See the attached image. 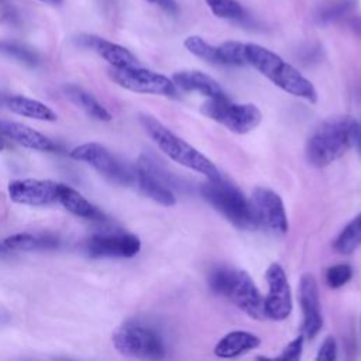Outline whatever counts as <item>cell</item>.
Returning <instances> with one entry per match:
<instances>
[{"label":"cell","mask_w":361,"mask_h":361,"mask_svg":"<svg viewBox=\"0 0 361 361\" xmlns=\"http://www.w3.org/2000/svg\"><path fill=\"white\" fill-rule=\"evenodd\" d=\"M140 123L145 133L149 135V138L168 158L185 168H189L203 175L209 180H216L221 178L217 166L204 154H202L193 145L172 133L159 120L149 114H141Z\"/></svg>","instance_id":"3957f363"},{"label":"cell","mask_w":361,"mask_h":361,"mask_svg":"<svg viewBox=\"0 0 361 361\" xmlns=\"http://www.w3.org/2000/svg\"><path fill=\"white\" fill-rule=\"evenodd\" d=\"M258 227L272 234L285 235L289 230L288 216L281 196L269 188H255L250 199Z\"/></svg>","instance_id":"30bf717a"},{"label":"cell","mask_w":361,"mask_h":361,"mask_svg":"<svg viewBox=\"0 0 361 361\" xmlns=\"http://www.w3.org/2000/svg\"><path fill=\"white\" fill-rule=\"evenodd\" d=\"M80 47L93 49L99 56L111 65V68H131L138 66L137 58L124 47L114 44L109 39L100 38L97 35H80L76 38Z\"/></svg>","instance_id":"9a60e30c"},{"label":"cell","mask_w":361,"mask_h":361,"mask_svg":"<svg viewBox=\"0 0 361 361\" xmlns=\"http://www.w3.org/2000/svg\"><path fill=\"white\" fill-rule=\"evenodd\" d=\"M200 111L235 134H247L258 127L262 120L261 110L251 103H233L227 96L207 99Z\"/></svg>","instance_id":"52a82bcc"},{"label":"cell","mask_w":361,"mask_h":361,"mask_svg":"<svg viewBox=\"0 0 361 361\" xmlns=\"http://www.w3.org/2000/svg\"><path fill=\"white\" fill-rule=\"evenodd\" d=\"M135 185L138 186L140 192L149 197L151 200L157 202L162 206H173L176 203V197L173 190L166 186L164 182L144 171L142 168L135 165Z\"/></svg>","instance_id":"ffe728a7"},{"label":"cell","mask_w":361,"mask_h":361,"mask_svg":"<svg viewBox=\"0 0 361 361\" xmlns=\"http://www.w3.org/2000/svg\"><path fill=\"white\" fill-rule=\"evenodd\" d=\"M6 106L16 114H20L23 117L35 118L41 121H56V113L48 107L47 104L27 97V96H11L6 99Z\"/></svg>","instance_id":"44dd1931"},{"label":"cell","mask_w":361,"mask_h":361,"mask_svg":"<svg viewBox=\"0 0 361 361\" xmlns=\"http://www.w3.org/2000/svg\"><path fill=\"white\" fill-rule=\"evenodd\" d=\"M58 202L72 214L96 221H106L107 217L103 212H100L93 203H90L85 196H82L73 188L59 183L58 190Z\"/></svg>","instance_id":"d6986e66"},{"label":"cell","mask_w":361,"mask_h":361,"mask_svg":"<svg viewBox=\"0 0 361 361\" xmlns=\"http://www.w3.org/2000/svg\"><path fill=\"white\" fill-rule=\"evenodd\" d=\"M0 23L13 27H18L23 23L21 14L17 10V7H14V4H11L7 0H0Z\"/></svg>","instance_id":"4dcf8cb0"},{"label":"cell","mask_w":361,"mask_h":361,"mask_svg":"<svg viewBox=\"0 0 361 361\" xmlns=\"http://www.w3.org/2000/svg\"><path fill=\"white\" fill-rule=\"evenodd\" d=\"M353 276V268L348 264H336L333 267H329L324 275L326 283L333 288H341L344 286Z\"/></svg>","instance_id":"f546056e"},{"label":"cell","mask_w":361,"mask_h":361,"mask_svg":"<svg viewBox=\"0 0 361 361\" xmlns=\"http://www.w3.org/2000/svg\"><path fill=\"white\" fill-rule=\"evenodd\" d=\"M0 54L8 58H13L30 68H35L41 62L39 55L34 49L13 41H0Z\"/></svg>","instance_id":"d4e9b609"},{"label":"cell","mask_w":361,"mask_h":361,"mask_svg":"<svg viewBox=\"0 0 361 361\" xmlns=\"http://www.w3.org/2000/svg\"><path fill=\"white\" fill-rule=\"evenodd\" d=\"M63 93L72 103L82 107L93 118L100 121L111 120V113L92 93L86 92L85 89L76 85H66L63 86Z\"/></svg>","instance_id":"603a6c76"},{"label":"cell","mask_w":361,"mask_h":361,"mask_svg":"<svg viewBox=\"0 0 361 361\" xmlns=\"http://www.w3.org/2000/svg\"><path fill=\"white\" fill-rule=\"evenodd\" d=\"M303 343H305V337L303 334L298 336L295 340H292L283 350L282 353L276 357L278 360H285V361H298L302 355V350H303Z\"/></svg>","instance_id":"1f68e13d"},{"label":"cell","mask_w":361,"mask_h":361,"mask_svg":"<svg viewBox=\"0 0 361 361\" xmlns=\"http://www.w3.org/2000/svg\"><path fill=\"white\" fill-rule=\"evenodd\" d=\"M209 286L214 293L227 298L250 317L257 320L265 319L264 298L250 274L244 269L217 267L209 275Z\"/></svg>","instance_id":"277c9868"},{"label":"cell","mask_w":361,"mask_h":361,"mask_svg":"<svg viewBox=\"0 0 361 361\" xmlns=\"http://www.w3.org/2000/svg\"><path fill=\"white\" fill-rule=\"evenodd\" d=\"M245 56L248 65L283 92L305 99L309 103L317 102V90L314 85L278 54L258 44H245Z\"/></svg>","instance_id":"7a4b0ae2"},{"label":"cell","mask_w":361,"mask_h":361,"mask_svg":"<svg viewBox=\"0 0 361 361\" xmlns=\"http://www.w3.org/2000/svg\"><path fill=\"white\" fill-rule=\"evenodd\" d=\"M210 11L223 20L240 21L244 18L245 11L237 0H204Z\"/></svg>","instance_id":"4316f807"},{"label":"cell","mask_w":361,"mask_h":361,"mask_svg":"<svg viewBox=\"0 0 361 361\" xmlns=\"http://www.w3.org/2000/svg\"><path fill=\"white\" fill-rule=\"evenodd\" d=\"M85 250L92 258H131L141 250V241L130 233H102L87 238Z\"/></svg>","instance_id":"7c38bea8"},{"label":"cell","mask_w":361,"mask_h":361,"mask_svg":"<svg viewBox=\"0 0 361 361\" xmlns=\"http://www.w3.org/2000/svg\"><path fill=\"white\" fill-rule=\"evenodd\" d=\"M4 148H6V142H4V141L0 138V151H3Z\"/></svg>","instance_id":"8d00e7d4"},{"label":"cell","mask_w":361,"mask_h":361,"mask_svg":"<svg viewBox=\"0 0 361 361\" xmlns=\"http://www.w3.org/2000/svg\"><path fill=\"white\" fill-rule=\"evenodd\" d=\"M185 48L193 54L195 56L210 62V63H216V65H221V58H220V52H219V47H214L209 42H206L202 37L197 35H190L183 41Z\"/></svg>","instance_id":"484cf974"},{"label":"cell","mask_w":361,"mask_h":361,"mask_svg":"<svg viewBox=\"0 0 361 361\" xmlns=\"http://www.w3.org/2000/svg\"><path fill=\"white\" fill-rule=\"evenodd\" d=\"M38 1H42V3H47V4H51V6H59L63 0H38Z\"/></svg>","instance_id":"d590c367"},{"label":"cell","mask_w":361,"mask_h":361,"mask_svg":"<svg viewBox=\"0 0 361 361\" xmlns=\"http://www.w3.org/2000/svg\"><path fill=\"white\" fill-rule=\"evenodd\" d=\"M299 303L302 309V334L305 338H314L323 326L320 295L313 274H303L299 282Z\"/></svg>","instance_id":"4fadbf2b"},{"label":"cell","mask_w":361,"mask_h":361,"mask_svg":"<svg viewBox=\"0 0 361 361\" xmlns=\"http://www.w3.org/2000/svg\"><path fill=\"white\" fill-rule=\"evenodd\" d=\"M8 196L14 203L27 206H47L58 202L59 183L44 179H16L8 183Z\"/></svg>","instance_id":"5bb4252c"},{"label":"cell","mask_w":361,"mask_h":361,"mask_svg":"<svg viewBox=\"0 0 361 361\" xmlns=\"http://www.w3.org/2000/svg\"><path fill=\"white\" fill-rule=\"evenodd\" d=\"M173 83L179 90L189 93H199L206 96L207 99H219L226 97L227 94L221 89V86L209 75L200 71H180L173 73Z\"/></svg>","instance_id":"e0dca14e"},{"label":"cell","mask_w":361,"mask_h":361,"mask_svg":"<svg viewBox=\"0 0 361 361\" xmlns=\"http://www.w3.org/2000/svg\"><path fill=\"white\" fill-rule=\"evenodd\" d=\"M354 145H355L358 154L361 155V123H360V121H358L357 131H355V137H354Z\"/></svg>","instance_id":"e575fe53"},{"label":"cell","mask_w":361,"mask_h":361,"mask_svg":"<svg viewBox=\"0 0 361 361\" xmlns=\"http://www.w3.org/2000/svg\"><path fill=\"white\" fill-rule=\"evenodd\" d=\"M200 195L223 217L241 230H254L258 227L251 202L231 182L223 178L206 180L200 185Z\"/></svg>","instance_id":"5b68a950"},{"label":"cell","mask_w":361,"mask_h":361,"mask_svg":"<svg viewBox=\"0 0 361 361\" xmlns=\"http://www.w3.org/2000/svg\"><path fill=\"white\" fill-rule=\"evenodd\" d=\"M261 340L250 331L234 330L223 336L214 345V354L220 358H235L258 348Z\"/></svg>","instance_id":"ac0fdd59"},{"label":"cell","mask_w":361,"mask_h":361,"mask_svg":"<svg viewBox=\"0 0 361 361\" xmlns=\"http://www.w3.org/2000/svg\"><path fill=\"white\" fill-rule=\"evenodd\" d=\"M6 250H8V248H7L4 244H3V245H0V254H1V252H4Z\"/></svg>","instance_id":"74e56055"},{"label":"cell","mask_w":361,"mask_h":361,"mask_svg":"<svg viewBox=\"0 0 361 361\" xmlns=\"http://www.w3.org/2000/svg\"><path fill=\"white\" fill-rule=\"evenodd\" d=\"M3 244L8 250H55L59 247L61 241L54 234H34V233H17L8 235Z\"/></svg>","instance_id":"7402d4cb"},{"label":"cell","mask_w":361,"mask_h":361,"mask_svg":"<svg viewBox=\"0 0 361 361\" xmlns=\"http://www.w3.org/2000/svg\"><path fill=\"white\" fill-rule=\"evenodd\" d=\"M147 1L151 3V4L158 6L159 8L166 11L168 14H176L178 10H179L178 3L175 0H147Z\"/></svg>","instance_id":"836d02e7"},{"label":"cell","mask_w":361,"mask_h":361,"mask_svg":"<svg viewBox=\"0 0 361 361\" xmlns=\"http://www.w3.org/2000/svg\"><path fill=\"white\" fill-rule=\"evenodd\" d=\"M109 75L114 83L118 86L142 94H157L166 97H176L179 89L168 76L141 68H113L109 71Z\"/></svg>","instance_id":"9c48e42d"},{"label":"cell","mask_w":361,"mask_h":361,"mask_svg":"<svg viewBox=\"0 0 361 361\" xmlns=\"http://www.w3.org/2000/svg\"><path fill=\"white\" fill-rule=\"evenodd\" d=\"M111 340L114 348L126 357L144 360H161L165 357V344L158 331L135 320L120 326Z\"/></svg>","instance_id":"8992f818"},{"label":"cell","mask_w":361,"mask_h":361,"mask_svg":"<svg viewBox=\"0 0 361 361\" xmlns=\"http://www.w3.org/2000/svg\"><path fill=\"white\" fill-rule=\"evenodd\" d=\"M355 6L354 0H341V1H336L331 3L329 6H324L319 10L316 18L320 23H331L336 21L341 17H344L353 7Z\"/></svg>","instance_id":"f1b7e54d"},{"label":"cell","mask_w":361,"mask_h":361,"mask_svg":"<svg viewBox=\"0 0 361 361\" xmlns=\"http://www.w3.org/2000/svg\"><path fill=\"white\" fill-rule=\"evenodd\" d=\"M358 121L347 114L330 116L310 133L305 145L306 159L316 168H324L340 159L353 145Z\"/></svg>","instance_id":"6da1fadb"},{"label":"cell","mask_w":361,"mask_h":361,"mask_svg":"<svg viewBox=\"0 0 361 361\" xmlns=\"http://www.w3.org/2000/svg\"><path fill=\"white\" fill-rule=\"evenodd\" d=\"M337 358V341L333 336H327L322 343L316 360L317 361H333Z\"/></svg>","instance_id":"d6a6232c"},{"label":"cell","mask_w":361,"mask_h":361,"mask_svg":"<svg viewBox=\"0 0 361 361\" xmlns=\"http://www.w3.org/2000/svg\"><path fill=\"white\" fill-rule=\"evenodd\" d=\"M361 245V213L348 221L337 235L333 248L343 254H353Z\"/></svg>","instance_id":"cb8c5ba5"},{"label":"cell","mask_w":361,"mask_h":361,"mask_svg":"<svg viewBox=\"0 0 361 361\" xmlns=\"http://www.w3.org/2000/svg\"><path fill=\"white\" fill-rule=\"evenodd\" d=\"M69 155L76 161L86 162L113 183L121 186H130L135 183V168H131L120 161L99 142L80 144L75 147Z\"/></svg>","instance_id":"ba28073f"},{"label":"cell","mask_w":361,"mask_h":361,"mask_svg":"<svg viewBox=\"0 0 361 361\" xmlns=\"http://www.w3.org/2000/svg\"><path fill=\"white\" fill-rule=\"evenodd\" d=\"M0 135H4L21 147L35 151H56V145L42 133L21 123L0 120Z\"/></svg>","instance_id":"2e32d148"},{"label":"cell","mask_w":361,"mask_h":361,"mask_svg":"<svg viewBox=\"0 0 361 361\" xmlns=\"http://www.w3.org/2000/svg\"><path fill=\"white\" fill-rule=\"evenodd\" d=\"M219 52L221 58V65H231V66H245L247 56H245V44L240 41H226L219 45Z\"/></svg>","instance_id":"83f0119b"},{"label":"cell","mask_w":361,"mask_h":361,"mask_svg":"<svg viewBox=\"0 0 361 361\" xmlns=\"http://www.w3.org/2000/svg\"><path fill=\"white\" fill-rule=\"evenodd\" d=\"M268 282V295L264 298L265 317L276 322L288 319L292 313V292L283 268L274 262L265 274Z\"/></svg>","instance_id":"8fae6325"}]
</instances>
